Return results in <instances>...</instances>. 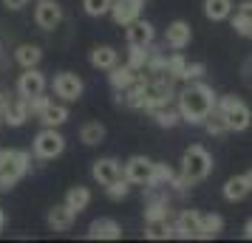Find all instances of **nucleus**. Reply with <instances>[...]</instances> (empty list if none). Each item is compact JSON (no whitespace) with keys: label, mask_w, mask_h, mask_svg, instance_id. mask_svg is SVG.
Listing matches in <instances>:
<instances>
[{"label":"nucleus","mask_w":252,"mask_h":243,"mask_svg":"<svg viewBox=\"0 0 252 243\" xmlns=\"http://www.w3.org/2000/svg\"><path fill=\"white\" fill-rule=\"evenodd\" d=\"M216 102H218L216 91L201 80L187 82V88L176 93V108L182 113V122H187V125H204V119L213 113Z\"/></svg>","instance_id":"f257e3e1"},{"label":"nucleus","mask_w":252,"mask_h":243,"mask_svg":"<svg viewBox=\"0 0 252 243\" xmlns=\"http://www.w3.org/2000/svg\"><path fill=\"white\" fill-rule=\"evenodd\" d=\"M210 173H213V156L201 144H190L182 156V173H179L184 187H193L198 181H204Z\"/></svg>","instance_id":"f03ea898"},{"label":"nucleus","mask_w":252,"mask_h":243,"mask_svg":"<svg viewBox=\"0 0 252 243\" xmlns=\"http://www.w3.org/2000/svg\"><path fill=\"white\" fill-rule=\"evenodd\" d=\"M216 110L224 116L227 128L235 130V133H241V130H247L252 125L250 105L244 102V99H238V96H221V99L216 102Z\"/></svg>","instance_id":"7ed1b4c3"},{"label":"nucleus","mask_w":252,"mask_h":243,"mask_svg":"<svg viewBox=\"0 0 252 243\" xmlns=\"http://www.w3.org/2000/svg\"><path fill=\"white\" fill-rule=\"evenodd\" d=\"M32 167V153L26 150H9L6 162L0 164V192H9Z\"/></svg>","instance_id":"20e7f679"},{"label":"nucleus","mask_w":252,"mask_h":243,"mask_svg":"<svg viewBox=\"0 0 252 243\" xmlns=\"http://www.w3.org/2000/svg\"><path fill=\"white\" fill-rule=\"evenodd\" d=\"M63 150H65V136H63L57 128H43L34 136V156L37 159L51 162V159H57Z\"/></svg>","instance_id":"39448f33"},{"label":"nucleus","mask_w":252,"mask_h":243,"mask_svg":"<svg viewBox=\"0 0 252 243\" xmlns=\"http://www.w3.org/2000/svg\"><path fill=\"white\" fill-rule=\"evenodd\" d=\"M34 23L40 26L43 31H54V28L63 23V6L54 3V0H37Z\"/></svg>","instance_id":"423d86ee"},{"label":"nucleus","mask_w":252,"mask_h":243,"mask_svg":"<svg viewBox=\"0 0 252 243\" xmlns=\"http://www.w3.org/2000/svg\"><path fill=\"white\" fill-rule=\"evenodd\" d=\"M85 91V85L77 74H71V71H63L54 77V93H57L60 99H65V102H77Z\"/></svg>","instance_id":"0eeeda50"},{"label":"nucleus","mask_w":252,"mask_h":243,"mask_svg":"<svg viewBox=\"0 0 252 243\" xmlns=\"http://www.w3.org/2000/svg\"><path fill=\"white\" fill-rule=\"evenodd\" d=\"M150 173H153V162L145 159V156H133V159H127L125 167H122V175L136 187H148Z\"/></svg>","instance_id":"6e6552de"},{"label":"nucleus","mask_w":252,"mask_h":243,"mask_svg":"<svg viewBox=\"0 0 252 243\" xmlns=\"http://www.w3.org/2000/svg\"><path fill=\"white\" fill-rule=\"evenodd\" d=\"M201 232V212L195 209H182L176 215V223H173V238H198Z\"/></svg>","instance_id":"1a4fd4ad"},{"label":"nucleus","mask_w":252,"mask_h":243,"mask_svg":"<svg viewBox=\"0 0 252 243\" xmlns=\"http://www.w3.org/2000/svg\"><path fill=\"white\" fill-rule=\"evenodd\" d=\"M29 99L26 96H9L6 99V108H3V122L6 125H12V128H20V125H26L29 122Z\"/></svg>","instance_id":"9d476101"},{"label":"nucleus","mask_w":252,"mask_h":243,"mask_svg":"<svg viewBox=\"0 0 252 243\" xmlns=\"http://www.w3.org/2000/svg\"><path fill=\"white\" fill-rule=\"evenodd\" d=\"M17 93L32 99L37 93H46V77L37 68H23V74L17 77Z\"/></svg>","instance_id":"9b49d317"},{"label":"nucleus","mask_w":252,"mask_h":243,"mask_svg":"<svg viewBox=\"0 0 252 243\" xmlns=\"http://www.w3.org/2000/svg\"><path fill=\"white\" fill-rule=\"evenodd\" d=\"M142 6H145V0H114L111 3V17H114L116 26H127L142 14Z\"/></svg>","instance_id":"f8f14e48"},{"label":"nucleus","mask_w":252,"mask_h":243,"mask_svg":"<svg viewBox=\"0 0 252 243\" xmlns=\"http://www.w3.org/2000/svg\"><path fill=\"white\" fill-rule=\"evenodd\" d=\"M190 40H193V28H190V23H184V20H173L167 26V31H164V46H170L173 51L187 48Z\"/></svg>","instance_id":"ddd939ff"},{"label":"nucleus","mask_w":252,"mask_h":243,"mask_svg":"<svg viewBox=\"0 0 252 243\" xmlns=\"http://www.w3.org/2000/svg\"><path fill=\"white\" fill-rule=\"evenodd\" d=\"M127 46H142L148 48L153 46V40H156V31H153V26L148 23V20H142V17H136L133 23H127Z\"/></svg>","instance_id":"4468645a"},{"label":"nucleus","mask_w":252,"mask_h":243,"mask_svg":"<svg viewBox=\"0 0 252 243\" xmlns=\"http://www.w3.org/2000/svg\"><path fill=\"white\" fill-rule=\"evenodd\" d=\"M122 238V226L114 218H96L88 226V241H119Z\"/></svg>","instance_id":"2eb2a0df"},{"label":"nucleus","mask_w":252,"mask_h":243,"mask_svg":"<svg viewBox=\"0 0 252 243\" xmlns=\"http://www.w3.org/2000/svg\"><path fill=\"white\" fill-rule=\"evenodd\" d=\"M91 175H94V181L108 187L111 181H116L122 175V162H116V159H96L91 167Z\"/></svg>","instance_id":"dca6fc26"},{"label":"nucleus","mask_w":252,"mask_h":243,"mask_svg":"<svg viewBox=\"0 0 252 243\" xmlns=\"http://www.w3.org/2000/svg\"><path fill=\"white\" fill-rule=\"evenodd\" d=\"M74 218H77V212L68 207V204H57L54 209H48V226L54 232H68L74 226Z\"/></svg>","instance_id":"f3484780"},{"label":"nucleus","mask_w":252,"mask_h":243,"mask_svg":"<svg viewBox=\"0 0 252 243\" xmlns=\"http://www.w3.org/2000/svg\"><path fill=\"white\" fill-rule=\"evenodd\" d=\"M108 80H111V88L114 91H127L139 80V71H133L130 65H119L116 62L114 68H111V74H108Z\"/></svg>","instance_id":"a211bd4d"},{"label":"nucleus","mask_w":252,"mask_h":243,"mask_svg":"<svg viewBox=\"0 0 252 243\" xmlns=\"http://www.w3.org/2000/svg\"><path fill=\"white\" fill-rule=\"evenodd\" d=\"M116 62H119V54H116V48H111V46H96L91 51V65L94 68L111 71Z\"/></svg>","instance_id":"6ab92c4d"},{"label":"nucleus","mask_w":252,"mask_h":243,"mask_svg":"<svg viewBox=\"0 0 252 243\" xmlns=\"http://www.w3.org/2000/svg\"><path fill=\"white\" fill-rule=\"evenodd\" d=\"M46 128H60V125H65L68 122V108L65 105H54V102H48L46 105V110L37 116Z\"/></svg>","instance_id":"aec40b11"},{"label":"nucleus","mask_w":252,"mask_h":243,"mask_svg":"<svg viewBox=\"0 0 252 243\" xmlns=\"http://www.w3.org/2000/svg\"><path fill=\"white\" fill-rule=\"evenodd\" d=\"M252 189H250L247 175H232L227 184H224V198H227V201H244Z\"/></svg>","instance_id":"412c9836"},{"label":"nucleus","mask_w":252,"mask_h":243,"mask_svg":"<svg viewBox=\"0 0 252 243\" xmlns=\"http://www.w3.org/2000/svg\"><path fill=\"white\" fill-rule=\"evenodd\" d=\"M14 59H17L23 68H37L40 59H43V51H40V46L23 43V46H17V51H14Z\"/></svg>","instance_id":"4be33fe9"},{"label":"nucleus","mask_w":252,"mask_h":243,"mask_svg":"<svg viewBox=\"0 0 252 243\" xmlns=\"http://www.w3.org/2000/svg\"><path fill=\"white\" fill-rule=\"evenodd\" d=\"M204 14L213 23H221L232 17V0H204Z\"/></svg>","instance_id":"5701e85b"},{"label":"nucleus","mask_w":252,"mask_h":243,"mask_svg":"<svg viewBox=\"0 0 252 243\" xmlns=\"http://www.w3.org/2000/svg\"><path fill=\"white\" fill-rule=\"evenodd\" d=\"M105 125L102 122H88V125H82L80 128V141L82 144H88V147H96V144H102L105 141Z\"/></svg>","instance_id":"b1692460"},{"label":"nucleus","mask_w":252,"mask_h":243,"mask_svg":"<svg viewBox=\"0 0 252 243\" xmlns=\"http://www.w3.org/2000/svg\"><path fill=\"white\" fill-rule=\"evenodd\" d=\"M173 181H176V173H173L170 164L153 162V173H150L148 187H173Z\"/></svg>","instance_id":"393cba45"},{"label":"nucleus","mask_w":252,"mask_h":243,"mask_svg":"<svg viewBox=\"0 0 252 243\" xmlns=\"http://www.w3.org/2000/svg\"><path fill=\"white\" fill-rule=\"evenodd\" d=\"M224 229V218L218 215V212H210V215H201V232H198V238L201 241H210V238H218Z\"/></svg>","instance_id":"a878e982"},{"label":"nucleus","mask_w":252,"mask_h":243,"mask_svg":"<svg viewBox=\"0 0 252 243\" xmlns=\"http://www.w3.org/2000/svg\"><path fill=\"white\" fill-rule=\"evenodd\" d=\"M145 238L148 241H167V238H173V223L170 220H145Z\"/></svg>","instance_id":"bb28decb"},{"label":"nucleus","mask_w":252,"mask_h":243,"mask_svg":"<svg viewBox=\"0 0 252 243\" xmlns=\"http://www.w3.org/2000/svg\"><path fill=\"white\" fill-rule=\"evenodd\" d=\"M65 204L80 215L82 209H88V204H91V189L88 187H71L68 195H65Z\"/></svg>","instance_id":"cd10ccee"},{"label":"nucleus","mask_w":252,"mask_h":243,"mask_svg":"<svg viewBox=\"0 0 252 243\" xmlns=\"http://www.w3.org/2000/svg\"><path fill=\"white\" fill-rule=\"evenodd\" d=\"M153 116V122L159 125V128H176L179 122H182V113H179V108L173 110L170 105H164V108H156V110H150Z\"/></svg>","instance_id":"c85d7f7f"},{"label":"nucleus","mask_w":252,"mask_h":243,"mask_svg":"<svg viewBox=\"0 0 252 243\" xmlns=\"http://www.w3.org/2000/svg\"><path fill=\"white\" fill-rule=\"evenodd\" d=\"M148 59H150V46H148V48L130 46V54H127V65H130L133 71H145Z\"/></svg>","instance_id":"c756f323"},{"label":"nucleus","mask_w":252,"mask_h":243,"mask_svg":"<svg viewBox=\"0 0 252 243\" xmlns=\"http://www.w3.org/2000/svg\"><path fill=\"white\" fill-rule=\"evenodd\" d=\"M204 128H207V133H210V136H224V133H229L227 122H224V116L218 113L216 108H213V113L204 119Z\"/></svg>","instance_id":"7c9ffc66"},{"label":"nucleus","mask_w":252,"mask_h":243,"mask_svg":"<svg viewBox=\"0 0 252 243\" xmlns=\"http://www.w3.org/2000/svg\"><path fill=\"white\" fill-rule=\"evenodd\" d=\"M105 192H108L111 201H122V198H127V192H130V181H127L125 175H119L116 181H111V184L105 187Z\"/></svg>","instance_id":"2f4dec72"},{"label":"nucleus","mask_w":252,"mask_h":243,"mask_svg":"<svg viewBox=\"0 0 252 243\" xmlns=\"http://www.w3.org/2000/svg\"><path fill=\"white\" fill-rule=\"evenodd\" d=\"M111 3L114 0H82V9H85V14H91V17H102V14L111 12Z\"/></svg>","instance_id":"473e14b6"},{"label":"nucleus","mask_w":252,"mask_h":243,"mask_svg":"<svg viewBox=\"0 0 252 243\" xmlns=\"http://www.w3.org/2000/svg\"><path fill=\"white\" fill-rule=\"evenodd\" d=\"M184 68H187V59H184L182 51H176V54H170V57H167V71H170L173 80H182Z\"/></svg>","instance_id":"72a5a7b5"},{"label":"nucleus","mask_w":252,"mask_h":243,"mask_svg":"<svg viewBox=\"0 0 252 243\" xmlns=\"http://www.w3.org/2000/svg\"><path fill=\"white\" fill-rule=\"evenodd\" d=\"M232 28L238 31L241 37H252V17H244V14H232Z\"/></svg>","instance_id":"f704fd0d"},{"label":"nucleus","mask_w":252,"mask_h":243,"mask_svg":"<svg viewBox=\"0 0 252 243\" xmlns=\"http://www.w3.org/2000/svg\"><path fill=\"white\" fill-rule=\"evenodd\" d=\"M207 74V65L204 62H187V68H184V82H193V80H201Z\"/></svg>","instance_id":"c9c22d12"},{"label":"nucleus","mask_w":252,"mask_h":243,"mask_svg":"<svg viewBox=\"0 0 252 243\" xmlns=\"http://www.w3.org/2000/svg\"><path fill=\"white\" fill-rule=\"evenodd\" d=\"M48 102H51V99H48V96H43V93L32 96V99H29V113H32V116H40L43 110H46Z\"/></svg>","instance_id":"e433bc0d"},{"label":"nucleus","mask_w":252,"mask_h":243,"mask_svg":"<svg viewBox=\"0 0 252 243\" xmlns=\"http://www.w3.org/2000/svg\"><path fill=\"white\" fill-rule=\"evenodd\" d=\"M235 12L244 14V17H252V0H244V3H241V6L235 9Z\"/></svg>","instance_id":"4c0bfd02"},{"label":"nucleus","mask_w":252,"mask_h":243,"mask_svg":"<svg viewBox=\"0 0 252 243\" xmlns=\"http://www.w3.org/2000/svg\"><path fill=\"white\" fill-rule=\"evenodd\" d=\"M26 3H29V0H3V6H6V9H23Z\"/></svg>","instance_id":"58836bf2"},{"label":"nucleus","mask_w":252,"mask_h":243,"mask_svg":"<svg viewBox=\"0 0 252 243\" xmlns=\"http://www.w3.org/2000/svg\"><path fill=\"white\" fill-rule=\"evenodd\" d=\"M244 238H247V241H252V218L247 220V226H244Z\"/></svg>","instance_id":"ea45409f"},{"label":"nucleus","mask_w":252,"mask_h":243,"mask_svg":"<svg viewBox=\"0 0 252 243\" xmlns=\"http://www.w3.org/2000/svg\"><path fill=\"white\" fill-rule=\"evenodd\" d=\"M6 99H9V96H6V93H0V113H3V108H6Z\"/></svg>","instance_id":"a19ab883"},{"label":"nucleus","mask_w":252,"mask_h":243,"mask_svg":"<svg viewBox=\"0 0 252 243\" xmlns=\"http://www.w3.org/2000/svg\"><path fill=\"white\" fill-rule=\"evenodd\" d=\"M3 223H6V215H3V209H0V232H3Z\"/></svg>","instance_id":"79ce46f5"},{"label":"nucleus","mask_w":252,"mask_h":243,"mask_svg":"<svg viewBox=\"0 0 252 243\" xmlns=\"http://www.w3.org/2000/svg\"><path fill=\"white\" fill-rule=\"evenodd\" d=\"M6 156H9V150H0V164L6 162Z\"/></svg>","instance_id":"37998d69"},{"label":"nucleus","mask_w":252,"mask_h":243,"mask_svg":"<svg viewBox=\"0 0 252 243\" xmlns=\"http://www.w3.org/2000/svg\"><path fill=\"white\" fill-rule=\"evenodd\" d=\"M247 181H250V189H252V170L247 173Z\"/></svg>","instance_id":"c03bdc74"},{"label":"nucleus","mask_w":252,"mask_h":243,"mask_svg":"<svg viewBox=\"0 0 252 243\" xmlns=\"http://www.w3.org/2000/svg\"><path fill=\"white\" fill-rule=\"evenodd\" d=\"M0 122H3V113H0Z\"/></svg>","instance_id":"a18cd8bd"}]
</instances>
